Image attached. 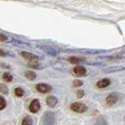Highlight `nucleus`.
I'll use <instances>...</instances> for the list:
<instances>
[{
  "mask_svg": "<svg viewBox=\"0 0 125 125\" xmlns=\"http://www.w3.org/2000/svg\"><path fill=\"white\" fill-rule=\"evenodd\" d=\"M124 123H125V116H124Z\"/></svg>",
  "mask_w": 125,
  "mask_h": 125,
  "instance_id": "obj_23",
  "label": "nucleus"
},
{
  "mask_svg": "<svg viewBox=\"0 0 125 125\" xmlns=\"http://www.w3.org/2000/svg\"><path fill=\"white\" fill-rule=\"evenodd\" d=\"M76 95H77V97L78 98V99H81V98H83L85 95V92L82 89H79L77 91Z\"/></svg>",
  "mask_w": 125,
  "mask_h": 125,
  "instance_id": "obj_20",
  "label": "nucleus"
},
{
  "mask_svg": "<svg viewBox=\"0 0 125 125\" xmlns=\"http://www.w3.org/2000/svg\"><path fill=\"white\" fill-rule=\"evenodd\" d=\"M125 70V68L123 66H111L107 69L104 70V73H116L120 71H124Z\"/></svg>",
  "mask_w": 125,
  "mask_h": 125,
  "instance_id": "obj_10",
  "label": "nucleus"
},
{
  "mask_svg": "<svg viewBox=\"0 0 125 125\" xmlns=\"http://www.w3.org/2000/svg\"><path fill=\"white\" fill-rule=\"evenodd\" d=\"M0 93L2 95H8L9 93V88L6 84H0Z\"/></svg>",
  "mask_w": 125,
  "mask_h": 125,
  "instance_id": "obj_17",
  "label": "nucleus"
},
{
  "mask_svg": "<svg viewBox=\"0 0 125 125\" xmlns=\"http://www.w3.org/2000/svg\"><path fill=\"white\" fill-rule=\"evenodd\" d=\"M94 125H107V121L105 120V117L103 116H99L98 117L96 121L94 124Z\"/></svg>",
  "mask_w": 125,
  "mask_h": 125,
  "instance_id": "obj_14",
  "label": "nucleus"
},
{
  "mask_svg": "<svg viewBox=\"0 0 125 125\" xmlns=\"http://www.w3.org/2000/svg\"><path fill=\"white\" fill-rule=\"evenodd\" d=\"M42 121L44 125H54L56 123V116L52 111H46L42 116Z\"/></svg>",
  "mask_w": 125,
  "mask_h": 125,
  "instance_id": "obj_2",
  "label": "nucleus"
},
{
  "mask_svg": "<svg viewBox=\"0 0 125 125\" xmlns=\"http://www.w3.org/2000/svg\"><path fill=\"white\" fill-rule=\"evenodd\" d=\"M14 93H15V95H17V97H23V95H24L25 92H24V90H23L22 88H21V87H17V88H15V90H14Z\"/></svg>",
  "mask_w": 125,
  "mask_h": 125,
  "instance_id": "obj_16",
  "label": "nucleus"
},
{
  "mask_svg": "<svg viewBox=\"0 0 125 125\" xmlns=\"http://www.w3.org/2000/svg\"><path fill=\"white\" fill-rule=\"evenodd\" d=\"M120 99L119 94L116 92H112L106 96L105 98V103L108 106H113L116 105Z\"/></svg>",
  "mask_w": 125,
  "mask_h": 125,
  "instance_id": "obj_3",
  "label": "nucleus"
},
{
  "mask_svg": "<svg viewBox=\"0 0 125 125\" xmlns=\"http://www.w3.org/2000/svg\"><path fill=\"white\" fill-rule=\"evenodd\" d=\"M6 55V53L5 51L0 49V56H5Z\"/></svg>",
  "mask_w": 125,
  "mask_h": 125,
  "instance_id": "obj_22",
  "label": "nucleus"
},
{
  "mask_svg": "<svg viewBox=\"0 0 125 125\" xmlns=\"http://www.w3.org/2000/svg\"><path fill=\"white\" fill-rule=\"evenodd\" d=\"M111 84V81L109 78H103V79L99 80V81L96 83V86L98 88L103 89V88H107L108 86H109Z\"/></svg>",
  "mask_w": 125,
  "mask_h": 125,
  "instance_id": "obj_9",
  "label": "nucleus"
},
{
  "mask_svg": "<svg viewBox=\"0 0 125 125\" xmlns=\"http://www.w3.org/2000/svg\"><path fill=\"white\" fill-rule=\"evenodd\" d=\"M25 77L27 80H29L31 81H33L37 78V74L35 72L32 71V70H27L24 73Z\"/></svg>",
  "mask_w": 125,
  "mask_h": 125,
  "instance_id": "obj_12",
  "label": "nucleus"
},
{
  "mask_svg": "<svg viewBox=\"0 0 125 125\" xmlns=\"http://www.w3.org/2000/svg\"><path fill=\"white\" fill-rule=\"evenodd\" d=\"M6 100L3 96L0 95V111L3 110L6 107Z\"/></svg>",
  "mask_w": 125,
  "mask_h": 125,
  "instance_id": "obj_18",
  "label": "nucleus"
},
{
  "mask_svg": "<svg viewBox=\"0 0 125 125\" xmlns=\"http://www.w3.org/2000/svg\"><path fill=\"white\" fill-rule=\"evenodd\" d=\"M73 72L77 77H85L88 73V70L84 66L77 65L75 66L73 69Z\"/></svg>",
  "mask_w": 125,
  "mask_h": 125,
  "instance_id": "obj_6",
  "label": "nucleus"
},
{
  "mask_svg": "<svg viewBox=\"0 0 125 125\" xmlns=\"http://www.w3.org/2000/svg\"><path fill=\"white\" fill-rule=\"evenodd\" d=\"M67 60L69 62H70L71 64H75V65H79L85 62V59L82 57H77V56H70L67 59Z\"/></svg>",
  "mask_w": 125,
  "mask_h": 125,
  "instance_id": "obj_11",
  "label": "nucleus"
},
{
  "mask_svg": "<svg viewBox=\"0 0 125 125\" xmlns=\"http://www.w3.org/2000/svg\"><path fill=\"white\" fill-rule=\"evenodd\" d=\"M41 109V103L38 99H34L31 102L29 105V111L32 113H38Z\"/></svg>",
  "mask_w": 125,
  "mask_h": 125,
  "instance_id": "obj_7",
  "label": "nucleus"
},
{
  "mask_svg": "<svg viewBox=\"0 0 125 125\" xmlns=\"http://www.w3.org/2000/svg\"><path fill=\"white\" fill-rule=\"evenodd\" d=\"M83 84H84V82L79 79H76L73 81V86L74 88H80Z\"/></svg>",
  "mask_w": 125,
  "mask_h": 125,
  "instance_id": "obj_19",
  "label": "nucleus"
},
{
  "mask_svg": "<svg viewBox=\"0 0 125 125\" xmlns=\"http://www.w3.org/2000/svg\"><path fill=\"white\" fill-rule=\"evenodd\" d=\"M58 99L54 95H49L47 96L45 99L46 105H48L50 108H54L56 106V105L58 104Z\"/></svg>",
  "mask_w": 125,
  "mask_h": 125,
  "instance_id": "obj_8",
  "label": "nucleus"
},
{
  "mask_svg": "<svg viewBox=\"0 0 125 125\" xmlns=\"http://www.w3.org/2000/svg\"><path fill=\"white\" fill-rule=\"evenodd\" d=\"M2 79H3L4 81L10 83V82H11L13 80V75H12L10 73L5 72L2 74Z\"/></svg>",
  "mask_w": 125,
  "mask_h": 125,
  "instance_id": "obj_13",
  "label": "nucleus"
},
{
  "mask_svg": "<svg viewBox=\"0 0 125 125\" xmlns=\"http://www.w3.org/2000/svg\"><path fill=\"white\" fill-rule=\"evenodd\" d=\"M7 40V37L4 34H0V42H5Z\"/></svg>",
  "mask_w": 125,
  "mask_h": 125,
  "instance_id": "obj_21",
  "label": "nucleus"
},
{
  "mask_svg": "<svg viewBox=\"0 0 125 125\" xmlns=\"http://www.w3.org/2000/svg\"><path fill=\"white\" fill-rule=\"evenodd\" d=\"M21 56L24 59V60H27L30 63H38L39 60V57L36 55H34L33 53L27 52H21Z\"/></svg>",
  "mask_w": 125,
  "mask_h": 125,
  "instance_id": "obj_4",
  "label": "nucleus"
},
{
  "mask_svg": "<svg viewBox=\"0 0 125 125\" xmlns=\"http://www.w3.org/2000/svg\"><path fill=\"white\" fill-rule=\"evenodd\" d=\"M21 125H33V120L31 116H27L23 119Z\"/></svg>",
  "mask_w": 125,
  "mask_h": 125,
  "instance_id": "obj_15",
  "label": "nucleus"
},
{
  "mask_svg": "<svg viewBox=\"0 0 125 125\" xmlns=\"http://www.w3.org/2000/svg\"><path fill=\"white\" fill-rule=\"evenodd\" d=\"M70 109L74 113H84L87 112L88 106L83 103H80V102H74L70 105Z\"/></svg>",
  "mask_w": 125,
  "mask_h": 125,
  "instance_id": "obj_1",
  "label": "nucleus"
},
{
  "mask_svg": "<svg viewBox=\"0 0 125 125\" xmlns=\"http://www.w3.org/2000/svg\"><path fill=\"white\" fill-rule=\"evenodd\" d=\"M35 88H36V90L38 92H40L42 94L49 93L52 90V86L49 85V84H45V83H39V84H36Z\"/></svg>",
  "mask_w": 125,
  "mask_h": 125,
  "instance_id": "obj_5",
  "label": "nucleus"
}]
</instances>
